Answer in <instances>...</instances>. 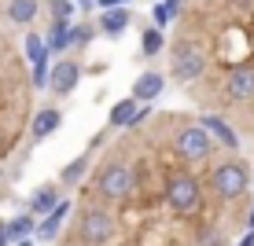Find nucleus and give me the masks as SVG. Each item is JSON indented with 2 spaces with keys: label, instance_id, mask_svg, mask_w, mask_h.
<instances>
[{
  "label": "nucleus",
  "instance_id": "obj_7",
  "mask_svg": "<svg viewBox=\"0 0 254 246\" xmlns=\"http://www.w3.org/2000/svg\"><path fill=\"white\" fill-rule=\"evenodd\" d=\"M129 22H133V11H129V7H115V11H103L100 15V30L107 33V37H118Z\"/></svg>",
  "mask_w": 254,
  "mask_h": 246
},
{
  "label": "nucleus",
  "instance_id": "obj_17",
  "mask_svg": "<svg viewBox=\"0 0 254 246\" xmlns=\"http://www.w3.org/2000/svg\"><path fill=\"white\" fill-rule=\"evenodd\" d=\"M7 195H11V191H7V188H0V198H7Z\"/></svg>",
  "mask_w": 254,
  "mask_h": 246
},
{
  "label": "nucleus",
  "instance_id": "obj_8",
  "mask_svg": "<svg viewBox=\"0 0 254 246\" xmlns=\"http://www.w3.org/2000/svg\"><path fill=\"white\" fill-rule=\"evenodd\" d=\"M59 191H63L59 184H45V188L30 198V213H52V209L63 202V198H59Z\"/></svg>",
  "mask_w": 254,
  "mask_h": 246
},
{
  "label": "nucleus",
  "instance_id": "obj_16",
  "mask_svg": "<svg viewBox=\"0 0 254 246\" xmlns=\"http://www.w3.org/2000/svg\"><path fill=\"white\" fill-rule=\"evenodd\" d=\"M11 243V235H7V221H0V246Z\"/></svg>",
  "mask_w": 254,
  "mask_h": 246
},
{
  "label": "nucleus",
  "instance_id": "obj_9",
  "mask_svg": "<svg viewBox=\"0 0 254 246\" xmlns=\"http://www.w3.org/2000/svg\"><path fill=\"white\" fill-rule=\"evenodd\" d=\"M89 165H92V154H81V158H74V162H70L66 169L59 173V184H63V188H77V184L85 180V173H89Z\"/></svg>",
  "mask_w": 254,
  "mask_h": 246
},
{
  "label": "nucleus",
  "instance_id": "obj_2",
  "mask_svg": "<svg viewBox=\"0 0 254 246\" xmlns=\"http://www.w3.org/2000/svg\"><path fill=\"white\" fill-rule=\"evenodd\" d=\"M37 89L22 45L11 33H0V165L7 162L30 136V121L37 114Z\"/></svg>",
  "mask_w": 254,
  "mask_h": 246
},
{
  "label": "nucleus",
  "instance_id": "obj_15",
  "mask_svg": "<svg viewBox=\"0 0 254 246\" xmlns=\"http://www.w3.org/2000/svg\"><path fill=\"white\" fill-rule=\"evenodd\" d=\"M100 7H107V11H115V7H129V0H100Z\"/></svg>",
  "mask_w": 254,
  "mask_h": 246
},
{
  "label": "nucleus",
  "instance_id": "obj_5",
  "mask_svg": "<svg viewBox=\"0 0 254 246\" xmlns=\"http://www.w3.org/2000/svg\"><path fill=\"white\" fill-rule=\"evenodd\" d=\"M59 121H63V110L59 107H41L30 121V144H41L45 136H52L59 129Z\"/></svg>",
  "mask_w": 254,
  "mask_h": 246
},
{
  "label": "nucleus",
  "instance_id": "obj_4",
  "mask_svg": "<svg viewBox=\"0 0 254 246\" xmlns=\"http://www.w3.org/2000/svg\"><path fill=\"white\" fill-rule=\"evenodd\" d=\"M166 89V77H162V70H140V77L133 81V96L129 99H136V103H151V99H159Z\"/></svg>",
  "mask_w": 254,
  "mask_h": 246
},
{
  "label": "nucleus",
  "instance_id": "obj_11",
  "mask_svg": "<svg viewBox=\"0 0 254 246\" xmlns=\"http://www.w3.org/2000/svg\"><path fill=\"white\" fill-rule=\"evenodd\" d=\"M140 103L136 99H122L115 110H111V118H107V129H126L129 121H133V114H136Z\"/></svg>",
  "mask_w": 254,
  "mask_h": 246
},
{
  "label": "nucleus",
  "instance_id": "obj_1",
  "mask_svg": "<svg viewBox=\"0 0 254 246\" xmlns=\"http://www.w3.org/2000/svg\"><path fill=\"white\" fill-rule=\"evenodd\" d=\"M162 77L254 154V0H181Z\"/></svg>",
  "mask_w": 254,
  "mask_h": 246
},
{
  "label": "nucleus",
  "instance_id": "obj_14",
  "mask_svg": "<svg viewBox=\"0 0 254 246\" xmlns=\"http://www.w3.org/2000/svg\"><path fill=\"white\" fill-rule=\"evenodd\" d=\"M30 232H33V217L30 213L15 217V221L7 224V235H11V239H22V235H30Z\"/></svg>",
  "mask_w": 254,
  "mask_h": 246
},
{
  "label": "nucleus",
  "instance_id": "obj_13",
  "mask_svg": "<svg viewBox=\"0 0 254 246\" xmlns=\"http://www.w3.org/2000/svg\"><path fill=\"white\" fill-rule=\"evenodd\" d=\"M45 15H48V26L52 22H70V0H45Z\"/></svg>",
  "mask_w": 254,
  "mask_h": 246
},
{
  "label": "nucleus",
  "instance_id": "obj_3",
  "mask_svg": "<svg viewBox=\"0 0 254 246\" xmlns=\"http://www.w3.org/2000/svg\"><path fill=\"white\" fill-rule=\"evenodd\" d=\"M77 81H81V55H63L48 70V92L56 96V99H66V96L77 89Z\"/></svg>",
  "mask_w": 254,
  "mask_h": 246
},
{
  "label": "nucleus",
  "instance_id": "obj_10",
  "mask_svg": "<svg viewBox=\"0 0 254 246\" xmlns=\"http://www.w3.org/2000/svg\"><path fill=\"white\" fill-rule=\"evenodd\" d=\"M162 48H166L162 30H159V26H144V33H140V55L151 59V55H159Z\"/></svg>",
  "mask_w": 254,
  "mask_h": 246
},
{
  "label": "nucleus",
  "instance_id": "obj_6",
  "mask_svg": "<svg viewBox=\"0 0 254 246\" xmlns=\"http://www.w3.org/2000/svg\"><path fill=\"white\" fill-rule=\"evenodd\" d=\"M70 209H74L70 202H59V206L52 209V217H48V221H41V224H37V239H41V243L59 239V232H63V217L70 213Z\"/></svg>",
  "mask_w": 254,
  "mask_h": 246
},
{
  "label": "nucleus",
  "instance_id": "obj_12",
  "mask_svg": "<svg viewBox=\"0 0 254 246\" xmlns=\"http://www.w3.org/2000/svg\"><path fill=\"white\" fill-rule=\"evenodd\" d=\"M92 33H96V26H92V22L70 26V30H66V48H85V45L92 41Z\"/></svg>",
  "mask_w": 254,
  "mask_h": 246
}]
</instances>
